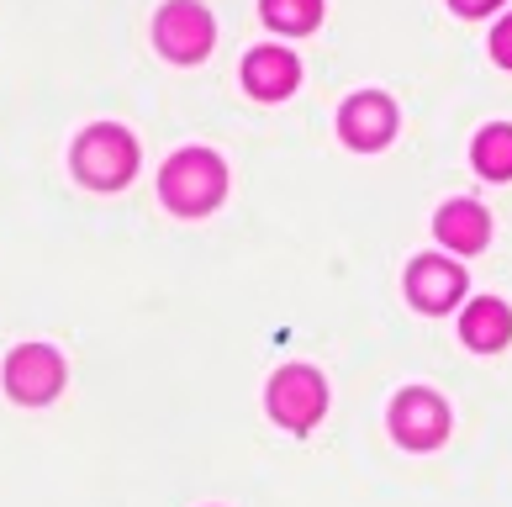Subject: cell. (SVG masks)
<instances>
[{
	"mask_svg": "<svg viewBox=\"0 0 512 507\" xmlns=\"http://www.w3.org/2000/svg\"><path fill=\"white\" fill-rule=\"evenodd\" d=\"M270 412L286 428H296V434H307L322 412H328V386H322V375L307 370V365H286L270 381Z\"/></svg>",
	"mask_w": 512,
	"mask_h": 507,
	"instance_id": "obj_4",
	"label": "cell"
},
{
	"mask_svg": "<svg viewBox=\"0 0 512 507\" xmlns=\"http://www.w3.org/2000/svg\"><path fill=\"white\" fill-rule=\"evenodd\" d=\"M391 434L407 449H433L449 434V407L433 397V391H402L391 407Z\"/></svg>",
	"mask_w": 512,
	"mask_h": 507,
	"instance_id": "obj_6",
	"label": "cell"
},
{
	"mask_svg": "<svg viewBox=\"0 0 512 507\" xmlns=\"http://www.w3.org/2000/svg\"><path fill=\"white\" fill-rule=\"evenodd\" d=\"M491 59H497L502 69H512V16H502L497 32H491Z\"/></svg>",
	"mask_w": 512,
	"mask_h": 507,
	"instance_id": "obj_14",
	"label": "cell"
},
{
	"mask_svg": "<svg viewBox=\"0 0 512 507\" xmlns=\"http://www.w3.org/2000/svg\"><path fill=\"white\" fill-rule=\"evenodd\" d=\"M222 191H227V169L212 148H180V154L159 169V196H164L169 212H180V217L212 212L222 201Z\"/></svg>",
	"mask_w": 512,
	"mask_h": 507,
	"instance_id": "obj_1",
	"label": "cell"
},
{
	"mask_svg": "<svg viewBox=\"0 0 512 507\" xmlns=\"http://www.w3.org/2000/svg\"><path fill=\"white\" fill-rule=\"evenodd\" d=\"M460 338H465L470 349H481V354L502 349L507 338H512V312H507V302H497V296H476V307H470L465 323H460Z\"/></svg>",
	"mask_w": 512,
	"mask_h": 507,
	"instance_id": "obj_11",
	"label": "cell"
},
{
	"mask_svg": "<svg viewBox=\"0 0 512 507\" xmlns=\"http://www.w3.org/2000/svg\"><path fill=\"white\" fill-rule=\"evenodd\" d=\"M6 391L27 407H43L64 391V360L48 344H22L6 360Z\"/></svg>",
	"mask_w": 512,
	"mask_h": 507,
	"instance_id": "obj_5",
	"label": "cell"
},
{
	"mask_svg": "<svg viewBox=\"0 0 512 507\" xmlns=\"http://www.w3.org/2000/svg\"><path fill=\"white\" fill-rule=\"evenodd\" d=\"M154 43L169 64H201L217 43V22L201 0H169L154 16Z\"/></svg>",
	"mask_w": 512,
	"mask_h": 507,
	"instance_id": "obj_3",
	"label": "cell"
},
{
	"mask_svg": "<svg viewBox=\"0 0 512 507\" xmlns=\"http://www.w3.org/2000/svg\"><path fill=\"white\" fill-rule=\"evenodd\" d=\"M449 6L460 11V16H486V11H497L502 0H449Z\"/></svg>",
	"mask_w": 512,
	"mask_h": 507,
	"instance_id": "obj_15",
	"label": "cell"
},
{
	"mask_svg": "<svg viewBox=\"0 0 512 507\" xmlns=\"http://www.w3.org/2000/svg\"><path fill=\"white\" fill-rule=\"evenodd\" d=\"M243 85H249V96H259V101H286L301 85V59L291 48L264 43L243 59Z\"/></svg>",
	"mask_w": 512,
	"mask_h": 507,
	"instance_id": "obj_9",
	"label": "cell"
},
{
	"mask_svg": "<svg viewBox=\"0 0 512 507\" xmlns=\"http://www.w3.org/2000/svg\"><path fill=\"white\" fill-rule=\"evenodd\" d=\"M407 296H412L417 312H449L465 296V270L439 259V254H423L407 270Z\"/></svg>",
	"mask_w": 512,
	"mask_h": 507,
	"instance_id": "obj_8",
	"label": "cell"
},
{
	"mask_svg": "<svg viewBox=\"0 0 512 507\" xmlns=\"http://www.w3.org/2000/svg\"><path fill=\"white\" fill-rule=\"evenodd\" d=\"M338 133L359 154H375V148H386L396 138V106L386 96H375V90H365V96H354L338 111Z\"/></svg>",
	"mask_w": 512,
	"mask_h": 507,
	"instance_id": "obj_7",
	"label": "cell"
},
{
	"mask_svg": "<svg viewBox=\"0 0 512 507\" xmlns=\"http://www.w3.org/2000/svg\"><path fill=\"white\" fill-rule=\"evenodd\" d=\"M132 169H138V143H132L127 127H90V133L74 143V175L85 185H96V191H117V185L132 180Z\"/></svg>",
	"mask_w": 512,
	"mask_h": 507,
	"instance_id": "obj_2",
	"label": "cell"
},
{
	"mask_svg": "<svg viewBox=\"0 0 512 507\" xmlns=\"http://www.w3.org/2000/svg\"><path fill=\"white\" fill-rule=\"evenodd\" d=\"M476 169L491 180H507L512 175V127H486V133L476 138Z\"/></svg>",
	"mask_w": 512,
	"mask_h": 507,
	"instance_id": "obj_13",
	"label": "cell"
},
{
	"mask_svg": "<svg viewBox=\"0 0 512 507\" xmlns=\"http://www.w3.org/2000/svg\"><path fill=\"white\" fill-rule=\"evenodd\" d=\"M486 238H491L486 206H476V201H449L444 212H439V243H449L454 254H476Z\"/></svg>",
	"mask_w": 512,
	"mask_h": 507,
	"instance_id": "obj_10",
	"label": "cell"
},
{
	"mask_svg": "<svg viewBox=\"0 0 512 507\" xmlns=\"http://www.w3.org/2000/svg\"><path fill=\"white\" fill-rule=\"evenodd\" d=\"M259 11H264V22L286 37H301L322 22V0H259Z\"/></svg>",
	"mask_w": 512,
	"mask_h": 507,
	"instance_id": "obj_12",
	"label": "cell"
}]
</instances>
